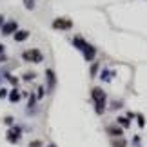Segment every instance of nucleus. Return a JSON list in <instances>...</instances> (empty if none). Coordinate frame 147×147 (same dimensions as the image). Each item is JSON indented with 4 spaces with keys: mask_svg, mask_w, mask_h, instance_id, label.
Listing matches in <instances>:
<instances>
[{
    "mask_svg": "<svg viewBox=\"0 0 147 147\" xmlns=\"http://www.w3.org/2000/svg\"><path fill=\"white\" fill-rule=\"evenodd\" d=\"M35 105H36V98L31 96L29 98V105H27V107H29V113H33V107H35Z\"/></svg>",
    "mask_w": 147,
    "mask_h": 147,
    "instance_id": "2eb2a0df",
    "label": "nucleus"
},
{
    "mask_svg": "<svg viewBox=\"0 0 147 147\" xmlns=\"http://www.w3.org/2000/svg\"><path fill=\"white\" fill-rule=\"evenodd\" d=\"M109 134H115V136H122V129L120 127H107Z\"/></svg>",
    "mask_w": 147,
    "mask_h": 147,
    "instance_id": "f8f14e48",
    "label": "nucleus"
},
{
    "mask_svg": "<svg viewBox=\"0 0 147 147\" xmlns=\"http://www.w3.org/2000/svg\"><path fill=\"white\" fill-rule=\"evenodd\" d=\"M33 76H35V75H33V73H27V75H26L24 78H26V80H33Z\"/></svg>",
    "mask_w": 147,
    "mask_h": 147,
    "instance_id": "4be33fe9",
    "label": "nucleus"
},
{
    "mask_svg": "<svg viewBox=\"0 0 147 147\" xmlns=\"http://www.w3.org/2000/svg\"><path fill=\"white\" fill-rule=\"evenodd\" d=\"M138 125H140V127H144V125H145V122H144V116H142V115L138 116Z\"/></svg>",
    "mask_w": 147,
    "mask_h": 147,
    "instance_id": "a211bd4d",
    "label": "nucleus"
},
{
    "mask_svg": "<svg viewBox=\"0 0 147 147\" xmlns=\"http://www.w3.org/2000/svg\"><path fill=\"white\" fill-rule=\"evenodd\" d=\"M22 58H24L26 62H31V64H38V62L44 60V55L38 49H27V51L22 53Z\"/></svg>",
    "mask_w": 147,
    "mask_h": 147,
    "instance_id": "f03ea898",
    "label": "nucleus"
},
{
    "mask_svg": "<svg viewBox=\"0 0 147 147\" xmlns=\"http://www.w3.org/2000/svg\"><path fill=\"white\" fill-rule=\"evenodd\" d=\"M111 76H115V71H107V69L102 71V80H104V82H109Z\"/></svg>",
    "mask_w": 147,
    "mask_h": 147,
    "instance_id": "9d476101",
    "label": "nucleus"
},
{
    "mask_svg": "<svg viewBox=\"0 0 147 147\" xmlns=\"http://www.w3.org/2000/svg\"><path fill=\"white\" fill-rule=\"evenodd\" d=\"M44 94H46V93H44V87L40 86V87H38V93H36V98H42Z\"/></svg>",
    "mask_w": 147,
    "mask_h": 147,
    "instance_id": "f3484780",
    "label": "nucleus"
},
{
    "mask_svg": "<svg viewBox=\"0 0 147 147\" xmlns=\"http://www.w3.org/2000/svg\"><path fill=\"white\" fill-rule=\"evenodd\" d=\"M7 96V91H5V89H0V98H5Z\"/></svg>",
    "mask_w": 147,
    "mask_h": 147,
    "instance_id": "412c9836",
    "label": "nucleus"
},
{
    "mask_svg": "<svg viewBox=\"0 0 147 147\" xmlns=\"http://www.w3.org/2000/svg\"><path fill=\"white\" fill-rule=\"evenodd\" d=\"M5 123H7V125H11V123H13V118H11V116H7V118H5V120H4Z\"/></svg>",
    "mask_w": 147,
    "mask_h": 147,
    "instance_id": "5701e85b",
    "label": "nucleus"
},
{
    "mask_svg": "<svg viewBox=\"0 0 147 147\" xmlns=\"http://www.w3.org/2000/svg\"><path fill=\"white\" fill-rule=\"evenodd\" d=\"M96 69H98V64H93V67H91V75L94 76V73H96Z\"/></svg>",
    "mask_w": 147,
    "mask_h": 147,
    "instance_id": "6ab92c4d",
    "label": "nucleus"
},
{
    "mask_svg": "<svg viewBox=\"0 0 147 147\" xmlns=\"http://www.w3.org/2000/svg\"><path fill=\"white\" fill-rule=\"evenodd\" d=\"M82 53H84V58H86L87 62H91V60L94 58V55H96V49H94V47L91 46V44H87V47L84 49Z\"/></svg>",
    "mask_w": 147,
    "mask_h": 147,
    "instance_id": "423d86ee",
    "label": "nucleus"
},
{
    "mask_svg": "<svg viewBox=\"0 0 147 147\" xmlns=\"http://www.w3.org/2000/svg\"><path fill=\"white\" fill-rule=\"evenodd\" d=\"M91 96L94 100V111H96V115H102V113L105 111V93H104V89L93 87Z\"/></svg>",
    "mask_w": 147,
    "mask_h": 147,
    "instance_id": "f257e3e1",
    "label": "nucleus"
},
{
    "mask_svg": "<svg viewBox=\"0 0 147 147\" xmlns=\"http://www.w3.org/2000/svg\"><path fill=\"white\" fill-rule=\"evenodd\" d=\"M73 46H75L76 49H80V51H84V49L87 47V42L84 40L82 36H75V38H73Z\"/></svg>",
    "mask_w": 147,
    "mask_h": 147,
    "instance_id": "6e6552de",
    "label": "nucleus"
},
{
    "mask_svg": "<svg viewBox=\"0 0 147 147\" xmlns=\"http://www.w3.org/2000/svg\"><path fill=\"white\" fill-rule=\"evenodd\" d=\"M20 136H22V129H20L18 125H13V127H11L9 131H7V140H9L11 144L18 142V140H20Z\"/></svg>",
    "mask_w": 147,
    "mask_h": 147,
    "instance_id": "20e7f679",
    "label": "nucleus"
},
{
    "mask_svg": "<svg viewBox=\"0 0 147 147\" xmlns=\"http://www.w3.org/2000/svg\"><path fill=\"white\" fill-rule=\"evenodd\" d=\"M29 38V31H16L15 33V40L16 42H24Z\"/></svg>",
    "mask_w": 147,
    "mask_h": 147,
    "instance_id": "1a4fd4ad",
    "label": "nucleus"
},
{
    "mask_svg": "<svg viewBox=\"0 0 147 147\" xmlns=\"http://www.w3.org/2000/svg\"><path fill=\"white\" fill-rule=\"evenodd\" d=\"M16 29H18V24H16L15 20H7L2 26V33H4V35H13V33H16Z\"/></svg>",
    "mask_w": 147,
    "mask_h": 147,
    "instance_id": "39448f33",
    "label": "nucleus"
},
{
    "mask_svg": "<svg viewBox=\"0 0 147 147\" xmlns=\"http://www.w3.org/2000/svg\"><path fill=\"white\" fill-rule=\"evenodd\" d=\"M118 123H120V125L122 127H129V118H123V116H120V118H118V120H116Z\"/></svg>",
    "mask_w": 147,
    "mask_h": 147,
    "instance_id": "4468645a",
    "label": "nucleus"
},
{
    "mask_svg": "<svg viewBox=\"0 0 147 147\" xmlns=\"http://www.w3.org/2000/svg\"><path fill=\"white\" fill-rule=\"evenodd\" d=\"M47 147H56V145H55V144H49V145H47Z\"/></svg>",
    "mask_w": 147,
    "mask_h": 147,
    "instance_id": "bb28decb",
    "label": "nucleus"
},
{
    "mask_svg": "<svg viewBox=\"0 0 147 147\" xmlns=\"http://www.w3.org/2000/svg\"><path fill=\"white\" fill-rule=\"evenodd\" d=\"M4 24H5V20H4V16H2V15H0V27H2Z\"/></svg>",
    "mask_w": 147,
    "mask_h": 147,
    "instance_id": "a878e982",
    "label": "nucleus"
},
{
    "mask_svg": "<svg viewBox=\"0 0 147 147\" xmlns=\"http://www.w3.org/2000/svg\"><path fill=\"white\" fill-rule=\"evenodd\" d=\"M46 76H47V91L51 93V91H53V89H55V73H53V69H47L46 71Z\"/></svg>",
    "mask_w": 147,
    "mask_h": 147,
    "instance_id": "0eeeda50",
    "label": "nucleus"
},
{
    "mask_svg": "<svg viewBox=\"0 0 147 147\" xmlns=\"http://www.w3.org/2000/svg\"><path fill=\"white\" fill-rule=\"evenodd\" d=\"M29 147H40V142H31Z\"/></svg>",
    "mask_w": 147,
    "mask_h": 147,
    "instance_id": "b1692460",
    "label": "nucleus"
},
{
    "mask_svg": "<svg viewBox=\"0 0 147 147\" xmlns=\"http://www.w3.org/2000/svg\"><path fill=\"white\" fill-rule=\"evenodd\" d=\"M4 51H5V47L0 44V62H4L5 60V55H4Z\"/></svg>",
    "mask_w": 147,
    "mask_h": 147,
    "instance_id": "dca6fc26",
    "label": "nucleus"
},
{
    "mask_svg": "<svg viewBox=\"0 0 147 147\" xmlns=\"http://www.w3.org/2000/svg\"><path fill=\"white\" fill-rule=\"evenodd\" d=\"M73 27V22L69 20V18H56L55 22H53V29H71Z\"/></svg>",
    "mask_w": 147,
    "mask_h": 147,
    "instance_id": "7ed1b4c3",
    "label": "nucleus"
},
{
    "mask_svg": "<svg viewBox=\"0 0 147 147\" xmlns=\"http://www.w3.org/2000/svg\"><path fill=\"white\" fill-rule=\"evenodd\" d=\"M7 78H9V82L13 84V86H16V82H18V80H16V76H7Z\"/></svg>",
    "mask_w": 147,
    "mask_h": 147,
    "instance_id": "aec40b11",
    "label": "nucleus"
},
{
    "mask_svg": "<svg viewBox=\"0 0 147 147\" xmlns=\"http://www.w3.org/2000/svg\"><path fill=\"white\" fill-rule=\"evenodd\" d=\"M9 100L13 102V104H16V102L20 100V93H18V89H13V91H11V94H9Z\"/></svg>",
    "mask_w": 147,
    "mask_h": 147,
    "instance_id": "9b49d317",
    "label": "nucleus"
},
{
    "mask_svg": "<svg viewBox=\"0 0 147 147\" xmlns=\"http://www.w3.org/2000/svg\"><path fill=\"white\" fill-rule=\"evenodd\" d=\"M115 145L116 147H125V145H123V140H122V142H115Z\"/></svg>",
    "mask_w": 147,
    "mask_h": 147,
    "instance_id": "393cba45",
    "label": "nucleus"
},
{
    "mask_svg": "<svg viewBox=\"0 0 147 147\" xmlns=\"http://www.w3.org/2000/svg\"><path fill=\"white\" fill-rule=\"evenodd\" d=\"M35 4H36V0H24V5H26V9H35Z\"/></svg>",
    "mask_w": 147,
    "mask_h": 147,
    "instance_id": "ddd939ff",
    "label": "nucleus"
}]
</instances>
